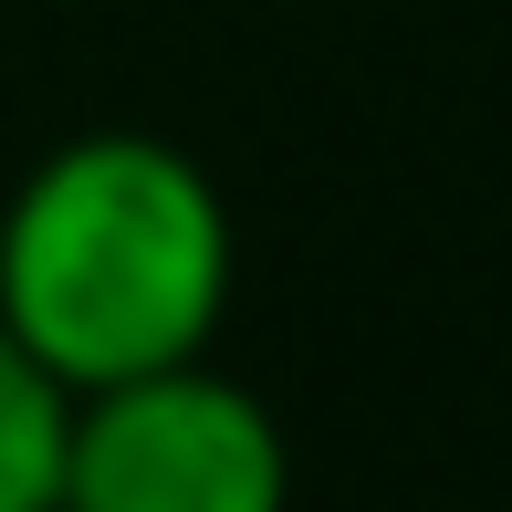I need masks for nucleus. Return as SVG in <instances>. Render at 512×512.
<instances>
[{"label": "nucleus", "mask_w": 512, "mask_h": 512, "mask_svg": "<svg viewBox=\"0 0 512 512\" xmlns=\"http://www.w3.org/2000/svg\"><path fill=\"white\" fill-rule=\"evenodd\" d=\"M230 262V199L189 147L147 126L63 136L0 209V335L63 398H95L209 356Z\"/></svg>", "instance_id": "obj_1"}, {"label": "nucleus", "mask_w": 512, "mask_h": 512, "mask_svg": "<svg viewBox=\"0 0 512 512\" xmlns=\"http://www.w3.org/2000/svg\"><path fill=\"white\" fill-rule=\"evenodd\" d=\"M293 439L209 356L95 387L63 408L53 512H283Z\"/></svg>", "instance_id": "obj_2"}, {"label": "nucleus", "mask_w": 512, "mask_h": 512, "mask_svg": "<svg viewBox=\"0 0 512 512\" xmlns=\"http://www.w3.org/2000/svg\"><path fill=\"white\" fill-rule=\"evenodd\" d=\"M63 387L0 335V512H53L63 481Z\"/></svg>", "instance_id": "obj_3"}]
</instances>
